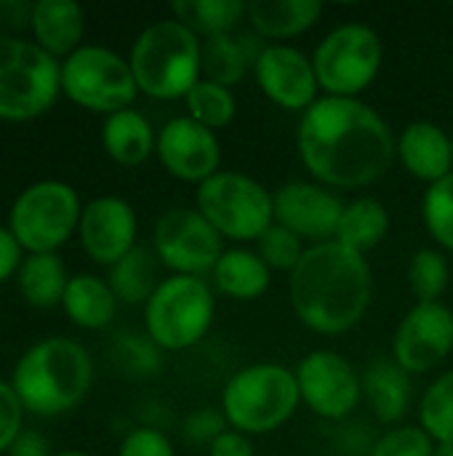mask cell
Instances as JSON below:
<instances>
[{"instance_id":"obj_32","label":"cell","mask_w":453,"mask_h":456,"mask_svg":"<svg viewBox=\"0 0 453 456\" xmlns=\"http://www.w3.org/2000/svg\"><path fill=\"white\" fill-rule=\"evenodd\" d=\"M419 428L441 446L453 444V369L438 377L419 403Z\"/></svg>"},{"instance_id":"obj_39","label":"cell","mask_w":453,"mask_h":456,"mask_svg":"<svg viewBox=\"0 0 453 456\" xmlns=\"http://www.w3.org/2000/svg\"><path fill=\"white\" fill-rule=\"evenodd\" d=\"M117 456H176V452L160 430L136 428L123 438Z\"/></svg>"},{"instance_id":"obj_10","label":"cell","mask_w":453,"mask_h":456,"mask_svg":"<svg viewBox=\"0 0 453 456\" xmlns=\"http://www.w3.org/2000/svg\"><path fill=\"white\" fill-rule=\"evenodd\" d=\"M384 59L382 37L366 24H342L331 29L312 53L318 86L326 96L358 99L379 75Z\"/></svg>"},{"instance_id":"obj_21","label":"cell","mask_w":453,"mask_h":456,"mask_svg":"<svg viewBox=\"0 0 453 456\" xmlns=\"http://www.w3.org/2000/svg\"><path fill=\"white\" fill-rule=\"evenodd\" d=\"M262 48L264 45L254 35H246V32H238V29L206 37V40H200L203 77L211 80V83H219L224 88H232L256 64Z\"/></svg>"},{"instance_id":"obj_44","label":"cell","mask_w":453,"mask_h":456,"mask_svg":"<svg viewBox=\"0 0 453 456\" xmlns=\"http://www.w3.org/2000/svg\"><path fill=\"white\" fill-rule=\"evenodd\" d=\"M433 456H453V444H441V446H435V454Z\"/></svg>"},{"instance_id":"obj_3","label":"cell","mask_w":453,"mask_h":456,"mask_svg":"<svg viewBox=\"0 0 453 456\" xmlns=\"http://www.w3.org/2000/svg\"><path fill=\"white\" fill-rule=\"evenodd\" d=\"M93 382L88 350L69 337H48L32 345L13 369V390L24 411L59 417L83 403Z\"/></svg>"},{"instance_id":"obj_20","label":"cell","mask_w":453,"mask_h":456,"mask_svg":"<svg viewBox=\"0 0 453 456\" xmlns=\"http://www.w3.org/2000/svg\"><path fill=\"white\" fill-rule=\"evenodd\" d=\"M29 27L43 51H48L53 59H67L80 48L85 13L72 0H37L29 13Z\"/></svg>"},{"instance_id":"obj_28","label":"cell","mask_w":453,"mask_h":456,"mask_svg":"<svg viewBox=\"0 0 453 456\" xmlns=\"http://www.w3.org/2000/svg\"><path fill=\"white\" fill-rule=\"evenodd\" d=\"M158 265L160 259L155 256L152 248L136 246L131 248L120 262L109 267V289L117 297V302L125 305H147L155 289L160 286L158 281Z\"/></svg>"},{"instance_id":"obj_41","label":"cell","mask_w":453,"mask_h":456,"mask_svg":"<svg viewBox=\"0 0 453 456\" xmlns=\"http://www.w3.org/2000/svg\"><path fill=\"white\" fill-rule=\"evenodd\" d=\"M208 456H256V452H254V444L248 436H243L238 430H224L208 446Z\"/></svg>"},{"instance_id":"obj_23","label":"cell","mask_w":453,"mask_h":456,"mask_svg":"<svg viewBox=\"0 0 453 456\" xmlns=\"http://www.w3.org/2000/svg\"><path fill=\"white\" fill-rule=\"evenodd\" d=\"M323 5L318 0H251L246 16L259 37L288 40L318 24Z\"/></svg>"},{"instance_id":"obj_6","label":"cell","mask_w":453,"mask_h":456,"mask_svg":"<svg viewBox=\"0 0 453 456\" xmlns=\"http://www.w3.org/2000/svg\"><path fill=\"white\" fill-rule=\"evenodd\" d=\"M61 91V64L37 43L0 35V120L24 123L48 112Z\"/></svg>"},{"instance_id":"obj_22","label":"cell","mask_w":453,"mask_h":456,"mask_svg":"<svg viewBox=\"0 0 453 456\" xmlns=\"http://www.w3.org/2000/svg\"><path fill=\"white\" fill-rule=\"evenodd\" d=\"M411 374L403 371L392 358H376L363 371V395L384 425H400L411 406Z\"/></svg>"},{"instance_id":"obj_26","label":"cell","mask_w":453,"mask_h":456,"mask_svg":"<svg viewBox=\"0 0 453 456\" xmlns=\"http://www.w3.org/2000/svg\"><path fill=\"white\" fill-rule=\"evenodd\" d=\"M61 307L75 326L93 331L109 326L117 310V297L112 294L107 281L96 275H75L67 283Z\"/></svg>"},{"instance_id":"obj_4","label":"cell","mask_w":453,"mask_h":456,"mask_svg":"<svg viewBox=\"0 0 453 456\" xmlns=\"http://www.w3.org/2000/svg\"><path fill=\"white\" fill-rule=\"evenodd\" d=\"M128 64L142 94L160 102L184 99L203 77L200 37L176 19L152 21L133 40Z\"/></svg>"},{"instance_id":"obj_42","label":"cell","mask_w":453,"mask_h":456,"mask_svg":"<svg viewBox=\"0 0 453 456\" xmlns=\"http://www.w3.org/2000/svg\"><path fill=\"white\" fill-rule=\"evenodd\" d=\"M21 246L8 227H0V283H5L21 267Z\"/></svg>"},{"instance_id":"obj_17","label":"cell","mask_w":453,"mask_h":456,"mask_svg":"<svg viewBox=\"0 0 453 456\" xmlns=\"http://www.w3.org/2000/svg\"><path fill=\"white\" fill-rule=\"evenodd\" d=\"M155 152L174 179L198 187L208 182L214 174H219L222 163V147L216 134L187 115L168 120L158 131Z\"/></svg>"},{"instance_id":"obj_33","label":"cell","mask_w":453,"mask_h":456,"mask_svg":"<svg viewBox=\"0 0 453 456\" xmlns=\"http://www.w3.org/2000/svg\"><path fill=\"white\" fill-rule=\"evenodd\" d=\"M451 281V267L443 251L419 248L409 262V286L419 302H441Z\"/></svg>"},{"instance_id":"obj_27","label":"cell","mask_w":453,"mask_h":456,"mask_svg":"<svg viewBox=\"0 0 453 456\" xmlns=\"http://www.w3.org/2000/svg\"><path fill=\"white\" fill-rule=\"evenodd\" d=\"M390 232V214L387 208L374 200V198H358L352 203H344L339 230H336V243L344 248L366 256V251L376 248Z\"/></svg>"},{"instance_id":"obj_40","label":"cell","mask_w":453,"mask_h":456,"mask_svg":"<svg viewBox=\"0 0 453 456\" xmlns=\"http://www.w3.org/2000/svg\"><path fill=\"white\" fill-rule=\"evenodd\" d=\"M227 430V419L224 414H216V411H198L187 419L184 425V436L187 441H195V444H214L216 436H222Z\"/></svg>"},{"instance_id":"obj_30","label":"cell","mask_w":453,"mask_h":456,"mask_svg":"<svg viewBox=\"0 0 453 456\" xmlns=\"http://www.w3.org/2000/svg\"><path fill=\"white\" fill-rule=\"evenodd\" d=\"M174 19L182 21L198 37H214L235 32L246 16V3L240 0H176L171 3Z\"/></svg>"},{"instance_id":"obj_45","label":"cell","mask_w":453,"mask_h":456,"mask_svg":"<svg viewBox=\"0 0 453 456\" xmlns=\"http://www.w3.org/2000/svg\"><path fill=\"white\" fill-rule=\"evenodd\" d=\"M56 456H88V454H80V452H61V454Z\"/></svg>"},{"instance_id":"obj_37","label":"cell","mask_w":453,"mask_h":456,"mask_svg":"<svg viewBox=\"0 0 453 456\" xmlns=\"http://www.w3.org/2000/svg\"><path fill=\"white\" fill-rule=\"evenodd\" d=\"M115 361L120 369L136 377L155 374L160 369V347L142 334H120L115 339Z\"/></svg>"},{"instance_id":"obj_35","label":"cell","mask_w":453,"mask_h":456,"mask_svg":"<svg viewBox=\"0 0 453 456\" xmlns=\"http://www.w3.org/2000/svg\"><path fill=\"white\" fill-rule=\"evenodd\" d=\"M304 240L296 238L291 230L280 227L278 222H272L256 240V254L259 259L270 267V270H278V273H294L296 265L302 262L304 256Z\"/></svg>"},{"instance_id":"obj_7","label":"cell","mask_w":453,"mask_h":456,"mask_svg":"<svg viewBox=\"0 0 453 456\" xmlns=\"http://www.w3.org/2000/svg\"><path fill=\"white\" fill-rule=\"evenodd\" d=\"M216 299L203 278L171 275L163 278L150 302L144 305L147 337L160 350H190L211 329Z\"/></svg>"},{"instance_id":"obj_1","label":"cell","mask_w":453,"mask_h":456,"mask_svg":"<svg viewBox=\"0 0 453 456\" xmlns=\"http://www.w3.org/2000/svg\"><path fill=\"white\" fill-rule=\"evenodd\" d=\"M296 150L318 184L328 190H360L392 168L398 139L390 123L366 102L320 96L302 112Z\"/></svg>"},{"instance_id":"obj_9","label":"cell","mask_w":453,"mask_h":456,"mask_svg":"<svg viewBox=\"0 0 453 456\" xmlns=\"http://www.w3.org/2000/svg\"><path fill=\"white\" fill-rule=\"evenodd\" d=\"M83 206L67 182L29 184L11 208L8 230L29 254H56L80 227Z\"/></svg>"},{"instance_id":"obj_12","label":"cell","mask_w":453,"mask_h":456,"mask_svg":"<svg viewBox=\"0 0 453 456\" xmlns=\"http://www.w3.org/2000/svg\"><path fill=\"white\" fill-rule=\"evenodd\" d=\"M152 251L171 275H192L200 278L211 273L224 254L222 235L208 224V219L198 208H168L155 222Z\"/></svg>"},{"instance_id":"obj_25","label":"cell","mask_w":453,"mask_h":456,"mask_svg":"<svg viewBox=\"0 0 453 456\" xmlns=\"http://www.w3.org/2000/svg\"><path fill=\"white\" fill-rule=\"evenodd\" d=\"M101 144L107 155L120 166H142L158 147V136L150 120L136 110H120L101 126Z\"/></svg>"},{"instance_id":"obj_46","label":"cell","mask_w":453,"mask_h":456,"mask_svg":"<svg viewBox=\"0 0 453 456\" xmlns=\"http://www.w3.org/2000/svg\"><path fill=\"white\" fill-rule=\"evenodd\" d=\"M451 147H453V131H451Z\"/></svg>"},{"instance_id":"obj_2","label":"cell","mask_w":453,"mask_h":456,"mask_svg":"<svg viewBox=\"0 0 453 456\" xmlns=\"http://www.w3.org/2000/svg\"><path fill=\"white\" fill-rule=\"evenodd\" d=\"M374 278L366 256L336 240L310 246L288 275V299L296 318L315 334L352 331L371 307Z\"/></svg>"},{"instance_id":"obj_24","label":"cell","mask_w":453,"mask_h":456,"mask_svg":"<svg viewBox=\"0 0 453 456\" xmlns=\"http://www.w3.org/2000/svg\"><path fill=\"white\" fill-rule=\"evenodd\" d=\"M211 275H214L216 291L238 302L259 299L270 289V281H272V270L251 248H227L219 256Z\"/></svg>"},{"instance_id":"obj_19","label":"cell","mask_w":453,"mask_h":456,"mask_svg":"<svg viewBox=\"0 0 453 456\" xmlns=\"http://www.w3.org/2000/svg\"><path fill=\"white\" fill-rule=\"evenodd\" d=\"M398 160L427 187L453 174V147L446 128L433 120H414L398 136Z\"/></svg>"},{"instance_id":"obj_18","label":"cell","mask_w":453,"mask_h":456,"mask_svg":"<svg viewBox=\"0 0 453 456\" xmlns=\"http://www.w3.org/2000/svg\"><path fill=\"white\" fill-rule=\"evenodd\" d=\"M83 251L104 267L120 262L131 248H136V214L131 203L115 195L93 198L83 206L77 227Z\"/></svg>"},{"instance_id":"obj_43","label":"cell","mask_w":453,"mask_h":456,"mask_svg":"<svg viewBox=\"0 0 453 456\" xmlns=\"http://www.w3.org/2000/svg\"><path fill=\"white\" fill-rule=\"evenodd\" d=\"M8 456H51V446L40 433H21L13 446L8 449Z\"/></svg>"},{"instance_id":"obj_16","label":"cell","mask_w":453,"mask_h":456,"mask_svg":"<svg viewBox=\"0 0 453 456\" xmlns=\"http://www.w3.org/2000/svg\"><path fill=\"white\" fill-rule=\"evenodd\" d=\"M275 222L312 246L334 240L344 203L318 182H288L272 192Z\"/></svg>"},{"instance_id":"obj_13","label":"cell","mask_w":453,"mask_h":456,"mask_svg":"<svg viewBox=\"0 0 453 456\" xmlns=\"http://www.w3.org/2000/svg\"><path fill=\"white\" fill-rule=\"evenodd\" d=\"M294 374L302 403L320 419L339 422L350 417L363 398V377L334 350H315L304 355Z\"/></svg>"},{"instance_id":"obj_34","label":"cell","mask_w":453,"mask_h":456,"mask_svg":"<svg viewBox=\"0 0 453 456\" xmlns=\"http://www.w3.org/2000/svg\"><path fill=\"white\" fill-rule=\"evenodd\" d=\"M422 219L433 240L453 254V174L427 187L422 198Z\"/></svg>"},{"instance_id":"obj_8","label":"cell","mask_w":453,"mask_h":456,"mask_svg":"<svg viewBox=\"0 0 453 456\" xmlns=\"http://www.w3.org/2000/svg\"><path fill=\"white\" fill-rule=\"evenodd\" d=\"M195 208L227 240H259L275 222L272 192L240 171H219L195 192Z\"/></svg>"},{"instance_id":"obj_38","label":"cell","mask_w":453,"mask_h":456,"mask_svg":"<svg viewBox=\"0 0 453 456\" xmlns=\"http://www.w3.org/2000/svg\"><path fill=\"white\" fill-rule=\"evenodd\" d=\"M21 417H24V406L13 385L0 379V452H8L13 441L21 436Z\"/></svg>"},{"instance_id":"obj_36","label":"cell","mask_w":453,"mask_h":456,"mask_svg":"<svg viewBox=\"0 0 453 456\" xmlns=\"http://www.w3.org/2000/svg\"><path fill=\"white\" fill-rule=\"evenodd\" d=\"M435 446L419 425H398L374 441L368 456H433Z\"/></svg>"},{"instance_id":"obj_29","label":"cell","mask_w":453,"mask_h":456,"mask_svg":"<svg viewBox=\"0 0 453 456\" xmlns=\"http://www.w3.org/2000/svg\"><path fill=\"white\" fill-rule=\"evenodd\" d=\"M69 275L56 254H29L19 267V291L27 305L48 310L61 305Z\"/></svg>"},{"instance_id":"obj_15","label":"cell","mask_w":453,"mask_h":456,"mask_svg":"<svg viewBox=\"0 0 453 456\" xmlns=\"http://www.w3.org/2000/svg\"><path fill=\"white\" fill-rule=\"evenodd\" d=\"M254 72L262 94L280 110L307 112L320 99L318 96L320 86L312 59L294 45L286 43L264 45L254 64Z\"/></svg>"},{"instance_id":"obj_31","label":"cell","mask_w":453,"mask_h":456,"mask_svg":"<svg viewBox=\"0 0 453 456\" xmlns=\"http://www.w3.org/2000/svg\"><path fill=\"white\" fill-rule=\"evenodd\" d=\"M184 104H187V118H192L195 123L206 126L214 134L219 128H227L238 115V99L232 88H224L206 77H200L190 88V94L184 96Z\"/></svg>"},{"instance_id":"obj_5","label":"cell","mask_w":453,"mask_h":456,"mask_svg":"<svg viewBox=\"0 0 453 456\" xmlns=\"http://www.w3.org/2000/svg\"><path fill=\"white\" fill-rule=\"evenodd\" d=\"M296 374L280 363H254L230 377L222 390V414L230 430L243 436H270L299 409Z\"/></svg>"},{"instance_id":"obj_14","label":"cell","mask_w":453,"mask_h":456,"mask_svg":"<svg viewBox=\"0 0 453 456\" xmlns=\"http://www.w3.org/2000/svg\"><path fill=\"white\" fill-rule=\"evenodd\" d=\"M453 353V313L443 302H417L392 339V361L409 374H427Z\"/></svg>"},{"instance_id":"obj_11","label":"cell","mask_w":453,"mask_h":456,"mask_svg":"<svg viewBox=\"0 0 453 456\" xmlns=\"http://www.w3.org/2000/svg\"><path fill=\"white\" fill-rule=\"evenodd\" d=\"M61 91L77 107L109 118L133 104L139 86L128 59L104 45H80L61 61Z\"/></svg>"}]
</instances>
